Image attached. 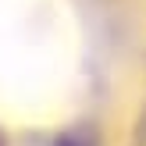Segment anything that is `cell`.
<instances>
[{
    "label": "cell",
    "mask_w": 146,
    "mask_h": 146,
    "mask_svg": "<svg viewBox=\"0 0 146 146\" xmlns=\"http://www.w3.org/2000/svg\"><path fill=\"white\" fill-rule=\"evenodd\" d=\"M0 146H4V143H0Z\"/></svg>",
    "instance_id": "1"
}]
</instances>
